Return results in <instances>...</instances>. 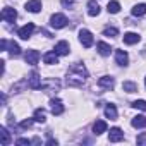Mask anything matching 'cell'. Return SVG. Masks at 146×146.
I'll return each mask as SVG.
<instances>
[{"mask_svg": "<svg viewBox=\"0 0 146 146\" xmlns=\"http://www.w3.org/2000/svg\"><path fill=\"white\" fill-rule=\"evenodd\" d=\"M86 78H88V69L84 64L81 62H76L72 64L67 70V84L69 86H74V88H81L84 83H86Z\"/></svg>", "mask_w": 146, "mask_h": 146, "instance_id": "obj_1", "label": "cell"}, {"mask_svg": "<svg viewBox=\"0 0 146 146\" xmlns=\"http://www.w3.org/2000/svg\"><path fill=\"white\" fill-rule=\"evenodd\" d=\"M65 24H67V17L64 14H53L50 17V26L55 29H62V28H65Z\"/></svg>", "mask_w": 146, "mask_h": 146, "instance_id": "obj_2", "label": "cell"}, {"mask_svg": "<svg viewBox=\"0 0 146 146\" xmlns=\"http://www.w3.org/2000/svg\"><path fill=\"white\" fill-rule=\"evenodd\" d=\"M79 41H81V45L84 46V48H90V46H93V35L88 31V29H81L79 31Z\"/></svg>", "mask_w": 146, "mask_h": 146, "instance_id": "obj_3", "label": "cell"}, {"mask_svg": "<svg viewBox=\"0 0 146 146\" xmlns=\"http://www.w3.org/2000/svg\"><path fill=\"white\" fill-rule=\"evenodd\" d=\"M41 78H40V74L38 72H31V76L28 78V86L31 88V90H41Z\"/></svg>", "mask_w": 146, "mask_h": 146, "instance_id": "obj_4", "label": "cell"}, {"mask_svg": "<svg viewBox=\"0 0 146 146\" xmlns=\"http://www.w3.org/2000/svg\"><path fill=\"white\" fill-rule=\"evenodd\" d=\"M33 31H35V24H33V23H28L26 26H23V28L17 31V35H19L23 40H29L31 35H33Z\"/></svg>", "mask_w": 146, "mask_h": 146, "instance_id": "obj_5", "label": "cell"}, {"mask_svg": "<svg viewBox=\"0 0 146 146\" xmlns=\"http://www.w3.org/2000/svg\"><path fill=\"white\" fill-rule=\"evenodd\" d=\"M24 58H26V64L36 65L38 60H40V52H38V50H28L26 55H24Z\"/></svg>", "mask_w": 146, "mask_h": 146, "instance_id": "obj_6", "label": "cell"}, {"mask_svg": "<svg viewBox=\"0 0 146 146\" xmlns=\"http://www.w3.org/2000/svg\"><path fill=\"white\" fill-rule=\"evenodd\" d=\"M98 86L100 88H105V90H112L115 86V79L112 76H102L98 79Z\"/></svg>", "mask_w": 146, "mask_h": 146, "instance_id": "obj_7", "label": "cell"}, {"mask_svg": "<svg viewBox=\"0 0 146 146\" xmlns=\"http://www.w3.org/2000/svg\"><path fill=\"white\" fill-rule=\"evenodd\" d=\"M16 17H17L16 9H12V7H4V11H2V19H4V21L14 23V21H16Z\"/></svg>", "mask_w": 146, "mask_h": 146, "instance_id": "obj_8", "label": "cell"}, {"mask_svg": "<svg viewBox=\"0 0 146 146\" xmlns=\"http://www.w3.org/2000/svg\"><path fill=\"white\" fill-rule=\"evenodd\" d=\"M108 139H110L112 143H119V141H122V139H124V132H122V129H119V127H112L110 132H108Z\"/></svg>", "mask_w": 146, "mask_h": 146, "instance_id": "obj_9", "label": "cell"}, {"mask_svg": "<svg viewBox=\"0 0 146 146\" xmlns=\"http://www.w3.org/2000/svg\"><path fill=\"white\" fill-rule=\"evenodd\" d=\"M115 62L119 65H127L129 64V55L124 50H115Z\"/></svg>", "mask_w": 146, "mask_h": 146, "instance_id": "obj_10", "label": "cell"}, {"mask_svg": "<svg viewBox=\"0 0 146 146\" xmlns=\"http://www.w3.org/2000/svg\"><path fill=\"white\" fill-rule=\"evenodd\" d=\"M26 11L36 14L41 11V0H29V2H26Z\"/></svg>", "mask_w": 146, "mask_h": 146, "instance_id": "obj_11", "label": "cell"}, {"mask_svg": "<svg viewBox=\"0 0 146 146\" xmlns=\"http://www.w3.org/2000/svg\"><path fill=\"white\" fill-rule=\"evenodd\" d=\"M43 62L48 64V65L58 64V53H57V52H46V53L43 55Z\"/></svg>", "mask_w": 146, "mask_h": 146, "instance_id": "obj_12", "label": "cell"}, {"mask_svg": "<svg viewBox=\"0 0 146 146\" xmlns=\"http://www.w3.org/2000/svg\"><path fill=\"white\" fill-rule=\"evenodd\" d=\"M55 52H57L58 55H69L70 46H69V43H67V41H58V43L55 45Z\"/></svg>", "mask_w": 146, "mask_h": 146, "instance_id": "obj_13", "label": "cell"}, {"mask_svg": "<svg viewBox=\"0 0 146 146\" xmlns=\"http://www.w3.org/2000/svg\"><path fill=\"white\" fill-rule=\"evenodd\" d=\"M50 105H52V113L53 115H62L64 113V103L60 100H52Z\"/></svg>", "mask_w": 146, "mask_h": 146, "instance_id": "obj_14", "label": "cell"}, {"mask_svg": "<svg viewBox=\"0 0 146 146\" xmlns=\"http://www.w3.org/2000/svg\"><path fill=\"white\" fill-rule=\"evenodd\" d=\"M117 107L113 105V103H108L107 107H105V117L107 119H110V120H115L117 119Z\"/></svg>", "mask_w": 146, "mask_h": 146, "instance_id": "obj_15", "label": "cell"}, {"mask_svg": "<svg viewBox=\"0 0 146 146\" xmlns=\"http://www.w3.org/2000/svg\"><path fill=\"white\" fill-rule=\"evenodd\" d=\"M88 14L91 17H96L100 14V5H98L96 0H90V2H88Z\"/></svg>", "mask_w": 146, "mask_h": 146, "instance_id": "obj_16", "label": "cell"}, {"mask_svg": "<svg viewBox=\"0 0 146 146\" xmlns=\"http://www.w3.org/2000/svg\"><path fill=\"white\" fill-rule=\"evenodd\" d=\"M11 141H12L11 132H9L5 127H0V143H2L4 146H9V144H11Z\"/></svg>", "mask_w": 146, "mask_h": 146, "instance_id": "obj_17", "label": "cell"}, {"mask_svg": "<svg viewBox=\"0 0 146 146\" xmlns=\"http://www.w3.org/2000/svg\"><path fill=\"white\" fill-rule=\"evenodd\" d=\"M139 40H141V36L137 33H125L124 35V43L125 45H136Z\"/></svg>", "mask_w": 146, "mask_h": 146, "instance_id": "obj_18", "label": "cell"}, {"mask_svg": "<svg viewBox=\"0 0 146 146\" xmlns=\"http://www.w3.org/2000/svg\"><path fill=\"white\" fill-rule=\"evenodd\" d=\"M93 132H95L96 136L107 132V122H105V120H96V122L93 124Z\"/></svg>", "mask_w": 146, "mask_h": 146, "instance_id": "obj_19", "label": "cell"}, {"mask_svg": "<svg viewBox=\"0 0 146 146\" xmlns=\"http://www.w3.org/2000/svg\"><path fill=\"white\" fill-rule=\"evenodd\" d=\"M131 124H132V127H136V129H143V127H146V117H144V115H136Z\"/></svg>", "mask_w": 146, "mask_h": 146, "instance_id": "obj_20", "label": "cell"}, {"mask_svg": "<svg viewBox=\"0 0 146 146\" xmlns=\"http://www.w3.org/2000/svg\"><path fill=\"white\" fill-rule=\"evenodd\" d=\"M131 12H132V16H136V17L144 16V14H146V4H136Z\"/></svg>", "mask_w": 146, "mask_h": 146, "instance_id": "obj_21", "label": "cell"}, {"mask_svg": "<svg viewBox=\"0 0 146 146\" xmlns=\"http://www.w3.org/2000/svg\"><path fill=\"white\" fill-rule=\"evenodd\" d=\"M96 48H98V53H100V55H103V57H107V55H110V52H112V48H110V45H107L105 41H100V43L96 45Z\"/></svg>", "mask_w": 146, "mask_h": 146, "instance_id": "obj_22", "label": "cell"}, {"mask_svg": "<svg viewBox=\"0 0 146 146\" xmlns=\"http://www.w3.org/2000/svg\"><path fill=\"white\" fill-rule=\"evenodd\" d=\"M7 52H9L12 57H14V55H19V53H21V46L12 40V41H9V45H7Z\"/></svg>", "mask_w": 146, "mask_h": 146, "instance_id": "obj_23", "label": "cell"}, {"mask_svg": "<svg viewBox=\"0 0 146 146\" xmlns=\"http://www.w3.org/2000/svg\"><path fill=\"white\" fill-rule=\"evenodd\" d=\"M122 90H124L125 93H136V91H137V84L132 83V81H124V83H122Z\"/></svg>", "mask_w": 146, "mask_h": 146, "instance_id": "obj_24", "label": "cell"}, {"mask_svg": "<svg viewBox=\"0 0 146 146\" xmlns=\"http://www.w3.org/2000/svg\"><path fill=\"white\" fill-rule=\"evenodd\" d=\"M107 11H108L110 14H117V12L120 11V4L115 2V0H112V2H108V5H107Z\"/></svg>", "mask_w": 146, "mask_h": 146, "instance_id": "obj_25", "label": "cell"}, {"mask_svg": "<svg viewBox=\"0 0 146 146\" xmlns=\"http://www.w3.org/2000/svg\"><path fill=\"white\" fill-rule=\"evenodd\" d=\"M33 119H35L36 122H41V124L46 120V117H45V112H43L41 108H36V110H35V115H33Z\"/></svg>", "mask_w": 146, "mask_h": 146, "instance_id": "obj_26", "label": "cell"}, {"mask_svg": "<svg viewBox=\"0 0 146 146\" xmlns=\"http://www.w3.org/2000/svg\"><path fill=\"white\" fill-rule=\"evenodd\" d=\"M103 35H105V36H110V38H115V36L119 35V29H117V28H113V26H108V28H105Z\"/></svg>", "mask_w": 146, "mask_h": 146, "instance_id": "obj_27", "label": "cell"}, {"mask_svg": "<svg viewBox=\"0 0 146 146\" xmlns=\"http://www.w3.org/2000/svg\"><path fill=\"white\" fill-rule=\"evenodd\" d=\"M132 107L137 108V110L146 112V100H136V102H132Z\"/></svg>", "mask_w": 146, "mask_h": 146, "instance_id": "obj_28", "label": "cell"}, {"mask_svg": "<svg viewBox=\"0 0 146 146\" xmlns=\"http://www.w3.org/2000/svg\"><path fill=\"white\" fill-rule=\"evenodd\" d=\"M33 122H35V119H26V120L21 122V127H23V129H29V127L33 125Z\"/></svg>", "mask_w": 146, "mask_h": 146, "instance_id": "obj_29", "label": "cell"}, {"mask_svg": "<svg viewBox=\"0 0 146 146\" xmlns=\"http://www.w3.org/2000/svg\"><path fill=\"white\" fill-rule=\"evenodd\" d=\"M33 141H29V139H26V137H21V139H17V144H21V146H24V144H31Z\"/></svg>", "mask_w": 146, "mask_h": 146, "instance_id": "obj_30", "label": "cell"}, {"mask_svg": "<svg viewBox=\"0 0 146 146\" xmlns=\"http://www.w3.org/2000/svg\"><path fill=\"white\" fill-rule=\"evenodd\" d=\"M62 5L64 7H72L74 5V0H62Z\"/></svg>", "mask_w": 146, "mask_h": 146, "instance_id": "obj_31", "label": "cell"}, {"mask_svg": "<svg viewBox=\"0 0 146 146\" xmlns=\"http://www.w3.org/2000/svg\"><path fill=\"white\" fill-rule=\"evenodd\" d=\"M136 141H137V144H146V134H143V136H139V137H137Z\"/></svg>", "mask_w": 146, "mask_h": 146, "instance_id": "obj_32", "label": "cell"}, {"mask_svg": "<svg viewBox=\"0 0 146 146\" xmlns=\"http://www.w3.org/2000/svg\"><path fill=\"white\" fill-rule=\"evenodd\" d=\"M7 45H9V43H7L5 40H2V41H0V48H2V50H7Z\"/></svg>", "mask_w": 146, "mask_h": 146, "instance_id": "obj_33", "label": "cell"}, {"mask_svg": "<svg viewBox=\"0 0 146 146\" xmlns=\"http://www.w3.org/2000/svg\"><path fill=\"white\" fill-rule=\"evenodd\" d=\"M46 144H50V146H53V144H55V146H57V141H55V139H48V143H46Z\"/></svg>", "mask_w": 146, "mask_h": 146, "instance_id": "obj_34", "label": "cell"}, {"mask_svg": "<svg viewBox=\"0 0 146 146\" xmlns=\"http://www.w3.org/2000/svg\"><path fill=\"white\" fill-rule=\"evenodd\" d=\"M144 84H146V78H144Z\"/></svg>", "mask_w": 146, "mask_h": 146, "instance_id": "obj_35", "label": "cell"}]
</instances>
